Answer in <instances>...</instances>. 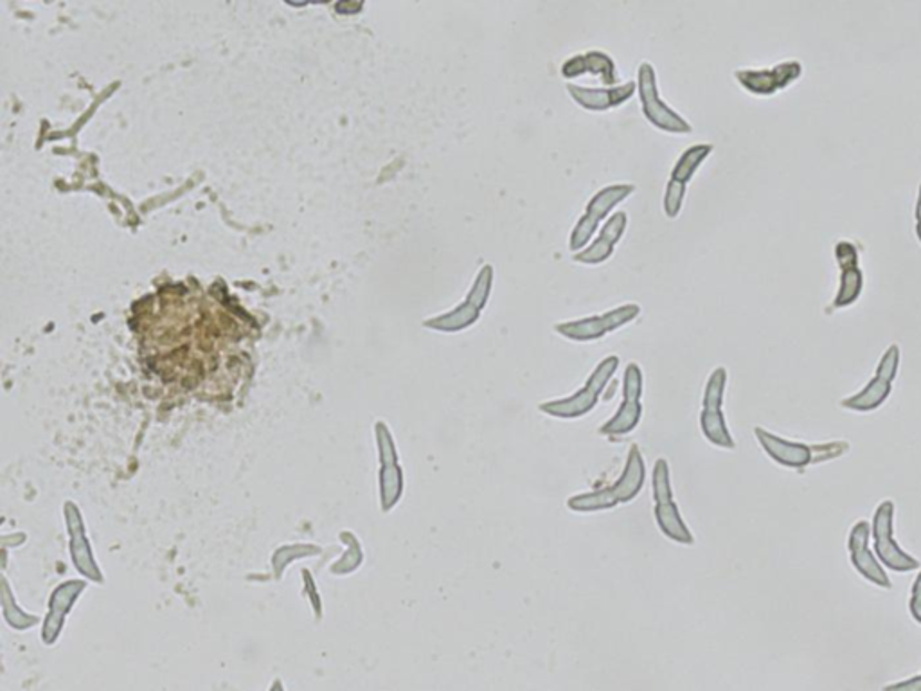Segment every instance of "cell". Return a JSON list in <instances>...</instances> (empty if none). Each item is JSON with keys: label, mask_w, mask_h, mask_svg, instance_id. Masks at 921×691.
Wrapping results in <instances>:
<instances>
[{"label": "cell", "mask_w": 921, "mask_h": 691, "mask_svg": "<svg viewBox=\"0 0 921 691\" xmlns=\"http://www.w3.org/2000/svg\"><path fill=\"white\" fill-rule=\"evenodd\" d=\"M894 516L897 505L891 499L880 502L873 514L871 522V539H873V551L879 558L883 568L893 572H912L921 569L918 558L909 555L900 548L894 539Z\"/></svg>", "instance_id": "cell-7"}, {"label": "cell", "mask_w": 921, "mask_h": 691, "mask_svg": "<svg viewBox=\"0 0 921 691\" xmlns=\"http://www.w3.org/2000/svg\"><path fill=\"white\" fill-rule=\"evenodd\" d=\"M618 505V497L614 496L610 487L604 488V490L589 491V494H579V496L570 497L567 501V508L578 511V514L613 510Z\"/></svg>", "instance_id": "cell-20"}, {"label": "cell", "mask_w": 921, "mask_h": 691, "mask_svg": "<svg viewBox=\"0 0 921 691\" xmlns=\"http://www.w3.org/2000/svg\"><path fill=\"white\" fill-rule=\"evenodd\" d=\"M567 92L575 101L576 105L581 109L590 110V112H607V110L619 109L628 101L632 100L637 91L636 82H628L625 85L604 87V89H594V87H581L576 83H567Z\"/></svg>", "instance_id": "cell-14"}, {"label": "cell", "mask_w": 921, "mask_h": 691, "mask_svg": "<svg viewBox=\"0 0 921 691\" xmlns=\"http://www.w3.org/2000/svg\"><path fill=\"white\" fill-rule=\"evenodd\" d=\"M627 213H625V211L614 213V215L607 220V224L601 227L598 236L594 238L593 244H590L589 247L584 248V251L573 254V260H575L576 263H579V265H593V267H596V265H604L605 262L613 258L616 245L621 242L623 236L627 233Z\"/></svg>", "instance_id": "cell-15"}, {"label": "cell", "mask_w": 921, "mask_h": 691, "mask_svg": "<svg viewBox=\"0 0 921 691\" xmlns=\"http://www.w3.org/2000/svg\"><path fill=\"white\" fill-rule=\"evenodd\" d=\"M637 92L641 100L642 115L646 121L665 134L688 135L694 126L677 110L666 105L659 94L656 68L650 62H642L637 69Z\"/></svg>", "instance_id": "cell-4"}, {"label": "cell", "mask_w": 921, "mask_h": 691, "mask_svg": "<svg viewBox=\"0 0 921 691\" xmlns=\"http://www.w3.org/2000/svg\"><path fill=\"white\" fill-rule=\"evenodd\" d=\"M909 612H911L912 620L921 624V569L918 572V577L914 578V582H912Z\"/></svg>", "instance_id": "cell-22"}, {"label": "cell", "mask_w": 921, "mask_h": 691, "mask_svg": "<svg viewBox=\"0 0 921 691\" xmlns=\"http://www.w3.org/2000/svg\"><path fill=\"white\" fill-rule=\"evenodd\" d=\"M882 691H921V673H918L914 678L905 679V681L888 684V687H883Z\"/></svg>", "instance_id": "cell-23"}, {"label": "cell", "mask_w": 921, "mask_h": 691, "mask_svg": "<svg viewBox=\"0 0 921 691\" xmlns=\"http://www.w3.org/2000/svg\"><path fill=\"white\" fill-rule=\"evenodd\" d=\"M914 220H917V224H914V230H917V238L918 242H920L921 244V182L920 186H918L917 207H914Z\"/></svg>", "instance_id": "cell-24"}, {"label": "cell", "mask_w": 921, "mask_h": 691, "mask_svg": "<svg viewBox=\"0 0 921 691\" xmlns=\"http://www.w3.org/2000/svg\"><path fill=\"white\" fill-rule=\"evenodd\" d=\"M651 488H654V501L662 502L674 499L671 490L670 465L665 458L657 459L654 474H651Z\"/></svg>", "instance_id": "cell-21"}, {"label": "cell", "mask_w": 921, "mask_h": 691, "mask_svg": "<svg viewBox=\"0 0 921 691\" xmlns=\"http://www.w3.org/2000/svg\"><path fill=\"white\" fill-rule=\"evenodd\" d=\"M654 516H656V522L659 526L660 534L665 535L666 539L682 543V546H694V534H691V529L688 528L685 519L680 516L679 506L675 505L674 499L656 502Z\"/></svg>", "instance_id": "cell-19"}, {"label": "cell", "mask_w": 921, "mask_h": 691, "mask_svg": "<svg viewBox=\"0 0 921 691\" xmlns=\"http://www.w3.org/2000/svg\"><path fill=\"white\" fill-rule=\"evenodd\" d=\"M636 190L637 187L634 184H610V186L599 190L590 199L589 204L585 207L584 215L570 233V251L576 254L589 247L594 233L598 231V225L613 213L614 207H618L621 202L627 201L628 196H632Z\"/></svg>", "instance_id": "cell-8"}, {"label": "cell", "mask_w": 921, "mask_h": 691, "mask_svg": "<svg viewBox=\"0 0 921 691\" xmlns=\"http://www.w3.org/2000/svg\"><path fill=\"white\" fill-rule=\"evenodd\" d=\"M560 72L566 80L581 77L599 78L605 87H616L619 82L618 68L613 57L598 49L567 58L566 62L561 63Z\"/></svg>", "instance_id": "cell-16"}, {"label": "cell", "mask_w": 921, "mask_h": 691, "mask_svg": "<svg viewBox=\"0 0 921 691\" xmlns=\"http://www.w3.org/2000/svg\"><path fill=\"white\" fill-rule=\"evenodd\" d=\"M803 77V63L799 60H785L776 63L775 68L737 69L735 78L743 91L752 95L778 94L789 89L792 83Z\"/></svg>", "instance_id": "cell-12"}, {"label": "cell", "mask_w": 921, "mask_h": 691, "mask_svg": "<svg viewBox=\"0 0 921 691\" xmlns=\"http://www.w3.org/2000/svg\"><path fill=\"white\" fill-rule=\"evenodd\" d=\"M494 267L486 263L477 272L465 299L460 301L456 308H452L445 314L434 315L431 319L425 321L423 326L433 329V332H442V334H459V332L472 328L488 306L492 288H494Z\"/></svg>", "instance_id": "cell-3"}, {"label": "cell", "mask_w": 921, "mask_h": 691, "mask_svg": "<svg viewBox=\"0 0 921 691\" xmlns=\"http://www.w3.org/2000/svg\"><path fill=\"white\" fill-rule=\"evenodd\" d=\"M727 389V369L718 366L709 375L706 387H704L702 410H700V430L704 438L708 439L712 447L723 450H735L737 441L732 438L726 415H723V398Z\"/></svg>", "instance_id": "cell-6"}, {"label": "cell", "mask_w": 921, "mask_h": 691, "mask_svg": "<svg viewBox=\"0 0 921 691\" xmlns=\"http://www.w3.org/2000/svg\"><path fill=\"white\" fill-rule=\"evenodd\" d=\"M848 553H850V562L860 577L868 580L869 583L880 587L889 591L893 587L888 571L879 562V558L874 555L871 548V525L868 520H857L853 528L848 535Z\"/></svg>", "instance_id": "cell-13"}, {"label": "cell", "mask_w": 921, "mask_h": 691, "mask_svg": "<svg viewBox=\"0 0 921 691\" xmlns=\"http://www.w3.org/2000/svg\"><path fill=\"white\" fill-rule=\"evenodd\" d=\"M839 265V288L827 314L856 305L864 292V271L860 267V248L853 240H839L833 248Z\"/></svg>", "instance_id": "cell-11"}, {"label": "cell", "mask_w": 921, "mask_h": 691, "mask_svg": "<svg viewBox=\"0 0 921 691\" xmlns=\"http://www.w3.org/2000/svg\"><path fill=\"white\" fill-rule=\"evenodd\" d=\"M642 387L623 386V402L619 406L618 413L601 425L599 434L607 436V438H619V436H627L637 429V425L641 424L642 404H641Z\"/></svg>", "instance_id": "cell-17"}, {"label": "cell", "mask_w": 921, "mask_h": 691, "mask_svg": "<svg viewBox=\"0 0 921 691\" xmlns=\"http://www.w3.org/2000/svg\"><path fill=\"white\" fill-rule=\"evenodd\" d=\"M712 144L700 143L689 146L686 152L680 153L679 161L671 170L670 179L666 184L665 196H662V210L668 219H677L685 205L686 193L689 182L694 181L698 170L708 161L712 153Z\"/></svg>", "instance_id": "cell-10"}, {"label": "cell", "mask_w": 921, "mask_h": 691, "mask_svg": "<svg viewBox=\"0 0 921 691\" xmlns=\"http://www.w3.org/2000/svg\"><path fill=\"white\" fill-rule=\"evenodd\" d=\"M645 481V458H642L639 447L634 445L630 453H628L627 465L623 468L621 476L610 488H613L614 496L618 497L619 505H621V502H632L641 494Z\"/></svg>", "instance_id": "cell-18"}, {"label": "cell", "mask_w": 921, "mask_h": 691, "mask_svg": "<svg viewBox=\"0 0 921 691\" xmlns=\"http://www.w3.org/2000/svg\"><path fill=\"white\" fill-rule=\"evenodd\" d=\"M755 436L763 453L781 467L804 472L807 468L816 467L821 463L833 461L850 453L851 445L844 439L828 441V444H803L792 439L781 438L763 427H755Z\"/></svg>", "instance_id": "cell-1"}, {"label": "cell", "mask_w": 921, "mask_h": 691, "mask_svg": "<svg viewBox=\"0 0 921 691\" xmlns=\"http://www.w3.org/2000/svg\"><path fill=\"white\" fill-rule=\"evenodd\" d=\"M639 315H641V306L637 303H627L605 314L558 323L555 332L575 343H593V341L604 339L607 335L618 332L623 326L630 325Z\"/></svg>", "instance_id": "cell-9"}, {"label": "cell", "mask_w": 921, "mask_h": 691, "mask_svg": "<svg viewBox=\"0 0 921 691\" xmlns=\"http://www.w3.org/2000/svg\"><path fill=\"white\" fill-rule=\"evenodd\" d=\"M618 355H608L598 366L594 367L589 378L585 382L584 387H579L575 395L566 396V398H556V400L544 402L538 406L540 413L558 418V420H578L584 416L593 413L594 407L598 406L599 396L605 392L608 382L613 380L614 375L619 367Z\"/></svg>", "instance_id": "cell-2"}, {"label": "cell", "mask_w": 921, "mask_h": 691, "mask_svg": "<svg viewBox=\"0 0 921 691\" xmlns=\"http://www.w3.org/2000/svg\"><path fill=\"white\" fill-rule=\"evenodd\" d=\"M900 360H902V349L898 344H889L877 364L873 378L856 395L842 398V409L862 413V415L880 409L893 393V384L900 372Z\"/></svg>", "instance_id": "cell-5"}]
</instances>
